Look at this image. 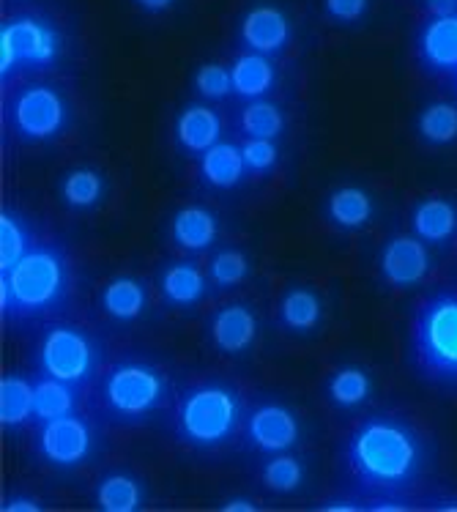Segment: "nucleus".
I'll return each mask as SVG.
<instances>
[{
    "label": "nucleus",
    "instance_id": "nucleus-1",
    "mask_svg": "<svg viewBox=\"0 0 457 512\" xmlns=\"http://www.w3.org/2000/svg\"><path fill=\"white\" fill-rule=\"evenodd\" d=\"M356 485L373 499L408 491L425 469V444L406 419L375 414L359 422L345 447Z\"/></svg>",
    "mask_w": 457,
    "mask_h": 512
},
{
    "label": "nucleus",
    "instance_id": "nucleus-2",
    "mask_svg": "<svg viewBox=\"0 0 457 512\" xmlns=\"http://www.w3.org/2000/svg\"><path fill=\"white\" fill-rule=\"evenodd\" d=\"M74 291V266L69 252L55 241L36 239L9 272L0 274L3 318L33 321L61 310Z\"/></svg>",
    "mask_w": 457,
    "mask_h": 512
},
{
    "label": "nucleus",
    "instance_id": "nucleus-3",
    "mask_svg": "<svg viewBox=\"0 0 457 512\" xmlns=\"http://www.w3.org/2000/svg\"><path fill=\"white\" fill-rule=\"evenodd\" d=\"M411 362L419 376L457 389V291H438L416 307L411 321Z\"/></svg>",
    "mask_w": 457,
    "mask_h": 512
},
{
    "label": "nucleus",
    "instance_id": "nucleus-4",
    "mask_svg": "<svg viewBox=\"0 0 457 512\" xmlns=\"http://www.w3.org/2000/svg\"><path fill=\"white\" fill-rule=\"evenodd\" d=\"M241 417L244 403L236 389L219 381H203L178 398L176 433L189 447L217 450L236 436Z\"/></svg>",
    "mask_w": 457,
    "mask_h": 512
},
{
    "label": "nucleus",
    "instance_id": "nucleus-5",
    "mask_svg": "<svg viewBox=\"0 0 457 512\" xmlns=\"http://www.w3.org/2000/svg\"><path fill=\"white\" fill-rule=\"evenodd\" d=\"M104 406L121 422H143L165 406L167 378L148 362H118L104 378Z\"/></svg>",
    "mask_w": 457,
    "mask_h": 512
},
{
    "label": "nucleus",
    "instance_id": "nucleus-6",
    "mask_svg": "<svg viewBox=\"0 0 457 512\" xmlns=\"http://www.w3.org/2000/svg\"><path fill=\"white\" fill-rule=\"evenodd\" d=\"M39 370L83 389L99 370V345L80 326H50L39 345Z\"/></svg>",
    "mask_w": 457,
    "mask_h": 512
},
{
    "label": "nucleus",
    "instance_id": "nucleus-7",
    "mask_svg": "<svg viewBox=\"0 0 457 512\" xmlns=\"http://www.w3.org/2000/svg\"><path fill=\"white\" fill-rule=\"evenodd\" d=\"M61 53V36L50 22L17 17L0 31V74L3 83L20 69H44Z\"/></svg>",
    "mask_w": 457,
    "mask_h": 512
},
{
    "label": "nucleus",
    "instance_id": "nucleus-8",
    "mask_svg": "<svg viewBox=\"0 0 457 512\" xmlns=\"http://www.w3.org/2000/svg\"><path fill=\"white\" fill-rule=\"evenodd\" d=\"M69 124V107L50 85L22 88L9 105V129L22 143H47Z\"/></svg>",
    "mask_w": 457,
    "mask_h": 512
},
{
    "label": "nucleus",
    "instance_id": "nucleus-9",
    "mask_svg": "<svg viewBox=\"0 0 457 512\" xmlns=\"http://www.w3.org/2000/svg\"><path fill=\"white\" fill-rule=\"evenodd\" d=\"M36 450L50 466L74 469L94 452V430L88 425V419L77 417V414L50 419V422H42Z\"/></svg>",
    "mask_w": 457,
    "mask_h": 512
},
{
    "label": "nucleus",
    "instance_id": "nucleus-10",
    "mask_svg": "<svg viewBox=\"0 0 457 512\" xmlns=\"http://www.w3.org/2000/svg\"><path fill=\"white\" fill-rule=\"evenodd\" d=\"M433 269L427 244L416 236H392L378 252V272L392 288H414L425 283Z\"/></svg>",
    "mask_w": 457,
    "mask_h": 512
},
{
    "label": "nucleus",
    "instance_id": "nucleus-11",
    "mask_svg": "<svg viewBox=\"0 0 457 512\" xmlns=\"http://www.w3.org/2000/svg\"><path fill=\"white\" fill-rule=\"evenodd\" d=\"M302 436L299 417L280 403H263L247 419V444L263 455H280L296 447Z\"/></svg>",
    "mask_w": 457,
    "mask_h": 512
},
{
    "label": "nucleus",
    "instance_id": "nucleus-12",
    "mask_svg": "<svg viewBox=\"0 0 457 512\" xmlns=\"http://www.w3.org/2000/svg\"><path fill=\"white\" fill-rule=\"evenodd\" d=\"M416 53L427 72L457 74V14L455 17H433L419 31Z\"/></svg>",
    "mask_w": 457,
    "mask_h": 512
},
{
    "label": "nucleus",
    "instance_id": "nucleus-13",
    "mask_svg": "<svg viewBox=\"0 0 457 512\" xmlns=\"http://www.w3.org/2000/svg\"><path fill=\"white\" fill-rule=\"evenodd\" d=\"M208 335L219 354H244L258 337V318L252 313L250 304H228L214 313Z\"/></svg>",
    "mask_w": 457,
    "mask_h": 512
},
{
    "label": "nucleus",
    "instance_id": "nucleus-14",
    "mask_svg": "<svg viewBox=\"0 0 457 512\" xmlns=\"http://www.w3.org/2000/svg\"><path fill=\"white\" fill-rule=\"evenodd\" d=\"M241 39L252 53L274 55L291 39V25L277 6H255L241 20Z\"/></svg>",
    "mask_w": 457,
    "mask_h": 512
},
{
    "label": "nucleus",
    "instance_id": "nucleus-15",
    "mask_svg": "<svg viewBox=\"0 0 457 512\" xmlns=\"http://www.w3.org/2000/svg\"><path fill=\"white\" fill-rule=\"evenodd\" d=\"M219 135H222V118L211 107L192 105L178 115L176 140L189 154H206L208 148L217 146Z\"/></svg>",
    "mask_w": 457,
    "mask_h": 512
},
{
    "label": "nucleus",
    "instance_id": "nucleus-16",
    "mask_svg": "<svg viewBox=\"0 0 457 512\" xmlns=\"http://www.w3.org/2000/svg\"><path fill=\"white\" fill-rule=\"evenodd\" d=\"M411 230L425 244H447L457 230V209L447 198H427L416 203L411 214Z\"/></svg>",
    "mask_w": 457,
    "mask_h": 512
},
{
    "label": "nucleus",
    "instance_id": "nucleus-17",
    "mask_svg": "<svg viewBox=\"0 0 457 512\" xmlns=\"http://www.w3.org/2000/svg\"><path fill=\"white\" fill-rule=\"evenodd\" d=\"M170 236H173V241H176L181 250L203 252L217 241L219 222L203 206H184V209L173 214Z\"/></svg>",
    "mask_w": 457,
    "mask_h": 512
},
{
    "label": "nucleus",
    "instance_id": "nucleus-18",
    "mask_svg": "<svg viewBox=\"0 0 457 512\" xmlns=\"http://www.w3.org/2000/svg\"><path fill=\"white\" fill-rule=\"evenodd\" d=\"M247 173H250V170H247L241 146H233V143H222V140H219L217 146H211L206 154H200V178L206 181L208 187H239Z\"/></svg>",
    "mask_w": 457,
    "mask_h": 512
},
{
    "label": "nucleus",
    "instance_id": "nucleus-19",
    "mask_svg": "<svg viewBox=\"0 0 457 512\" xmlns=\"http://www.w3.org/2000/svg\"><path fill=\"white\" fill-rule=\"evenodd\" d=\"M373 198L362 187H340L334 189L326 200V217L337 230L354 233L370 225L373 220Z\"/></svg>",
    "mask_w": 457,
    "mask_h": 512
},
{
    "label": "nucleus",
    "instance_id": "nucleus-20",
    "mask_svg": "<svg viewBox=\"0 0 457 512\" xmlns=\"http://www.w3.org/2000/svg\"><path fill=\"white\" fill-rule=\"evenodd\" d=\"M146 302V283L137 280V277H115V280L104 285L102 291L104 313L110 315L113 321H121V324L137 321L146 310Z\"/></svg>",
    "mask_w": 457,
    "mask_h": 512
},
{
    "label": "nucleus",
    "instance_id": "nucleus-21",
    "mask_svg": "<svg viewBox=\"0 0 457 512\" xmlns=\"http://www.w3.org/2000/svg\"><path fill=\"white\" fill-rule=\"evenodd\" d=\"M162 299L173 307H192L198 304L208 291L206 274L200 272L195 263H173L159 277Z\"/></svg>",
    "mask_w": 457,
    "mask_h": 512
},
{
    "label": "nucleus",
    "instance_id": "nucleus-22",
    "mask_svg": "<svg viewBox=\"0 0 457 512\" xmlns=\"http://www.w3.org/2000/svg\"><path fill=\"white\" fill-rule=\"evenodd\" d=\"M77 406V389L72 384H63L58 378L42 376L33 384V419L42 425L50 419H61L74 414Z\"/></svg>",
    "mask_w": 457,
    "mask_h": 512
},
{
    "label": "nucleus",
    "instance_id": "nucleus-23",
    "mask_svg": "<svg viewBox=\"0 0 457 512\" xmlns=\"http://www.w3.org/2000/svg\"><path fill=\"white\" fill-rule=\"evenodd\" d=\"M230 77H233V94H239L241 99H260L274 85V66L269 55L247 53L236 58Z\"/></svg>",
    "mask_w": 457,
    "mask_h": 512
},
{
    "label": "nucleus",
    "instance_id": "nucleus-24",
    "mask_svg": "<svg viewBox=\"0 0 457 512\" xmlns=\"http://www.w3.org/2000/svg\"><path fill=\"white\" fill-rule=\"evenodd\" d=\"M96 507L104 512H135L143 507V485L132 474L113 471L96 485Z\"/></svg>",
    "mask_w": 457,
    "mask_h": 512
},
{
    "label": "nucleus",
    "instance_id": "nucleus-25",
    "mask_svg": "<svg viewBox=\"0 0 457 512\" xmlns=\"http://www.w3.org/2000/svg\"><path fill=\"white\" fill-rule=\"evenodd\" d=\"M323 318V304L318 299V293L310 288H291V291L282 296L280 302V324L288 332L304 335L312 332L315 326L321 324Z\"/></svg>",
    "mask_w": 457,
    "mask_h": 512
},
{
    "label": "nucleus",
    "instance_id": "nucleus-26",
    "mask_svg": "<svg viewBox=\"0 0 457 512\" xmlns=\"http://www.w3.org/2000/svg\"><path fill=\"white\" fill-rule=\"evenodd\" d=\"M33 419V384L22 376H6L0 381V422L17 430Z\"/></svg>",
    "mask_w": 457,
    "mask_h": 512
},
{
    "label": "nucleus",
    "instance_id": "nucleus-27",
    "mask_svg": "<svg viewBox=\"0 0 457 512\" xmlns=\"http://www.w3.org/2000/svg\"><path fill=\"white\" fill-rule=\"evenodd\" d=\"M373 392V381L367 376V370L356 365L340 367L332 378H329V387H326V395L332 400L334 406L343 408V411H351V408H359L364 400L370 398Z\"/></svg>",
    "mask_w": 457,
    "mask_h": 512
},
{
    "label": "nucleus",
    "instance_id": "nucleus-28",
    "mask_svg": "<svg viewBox=\"0 0 457 512\" xmlns=\"http://www.w3.org/2000/svg\"><path fill=\"white\" fill-rule=\"evenodd\" d=\"M416 132L422 143L433 148L449 146L457 140V107L449 102H433L416 118Z\"/></svg>",
    "mask_w": 457,
    "mask_h": 512
},
{
    "label": "nucleus",
    "instance_id": "nucleus-29",
    "mask_svg": "<svg viewBox=\"0 0 457 512\" xmlns=\"http://www.w3.org/2000/svg\"><path fill=\"white\" fill-rule=\"evenodd\" d=\"M104 195V178L94 168L69 170L61 181L63 203L74 211L94 209Z\"/></svg>",
    "mask_w": 457,
    "mask_h": 512
},
{
    "label": "nucleus",
    "instance_id": "nucleus-30",
    "mask_svg": "<svg viewBox=\"0 0 457 512\" xmlns=\"http://www.w3.org/2000/svg\"><path fill=\"white\" fill-rule=\"evenodd\" d=\"M33 241L36 236L25 225V220L17 217L14 211H3V217H0V272H9L11 266L31 250Z\"/></svg>",
    "mask_w": 457,
    "mask_h": 512
},
{
    "label": "nucleus",
    "instance_id": "nucleus-31",
    "mask_svg": "<svg viewBox=\"0 0 457 512\" xmlns=\"http://www.w3.org/2000/svg\"><path fill=\"white\" fill-rule=\"evenodd\" d=\"M285 129V115L277 105L252 99V105L244 107L241 113V132L247 137H260V140H277Z\"/></svg>",
    "mask_w": 457,
    "mask_h": 512
},
{
    "label": "nucleus",
    "instance_id": "nucleus-32",
    "mask_svg": "<svg viewBox=\"0 0 457 512\" xmlns=\"http://www.w3.org/2000/svg\"><path fill=\"white\" fill-rule=\"evenodd\" d=\"M304 466L302 460L280 452L277 458H271L263 466V485L274 493H293L302 488Z\"/></svg>",
    "mask_w": 457,
    "mask_h": 512
},
{
    "label": "nucleus",
    "instance_id": "nucleus-33",
    "mask_svg": "<svg viewBox=\"0 0 457 512\" xmlns=\"http://www.w3.org/2000/svg\"><path fill=\"white\" fill-rule=\"evenodd\" d=\"M247 274H250V258L241 250H233V247L217 252L211 266H208V280L217 288H222V291L244 283Z\"/></svg>",
    "mask_w": 457,
    "mask_h": 512
},
{
    "label": "nucleus",
    "instance_id": "nucleus-34",
    "mask_svg": "<svg viewBox=\"0 0 457 512\" xmlns=\"http://www.w3.org/2000/svg\"><path fill=\"white\" fill-rule=\"evenodd\" d=\"M241 154H244V162H247V170H250L252 176H263V173L277 168V162H280L277 143L274 140H260V137H250L241 146Z\"/></svg>",
    "mask_w": 457,
    "mask_h": 512
},
{
    "label": "nucleus",
    "instance_id": "nucleus-35",
    "mask_svg": "<svg viewBox=\"0 0 457 512\" xmlns=\"http://www.w3.org/2000/svg\"><path fill=\"white\" fill-rule=\"evenodd\" d=\"M195 88H198L200 96L206 99H225V96L233 94V77L225 66L219 63H206L200 66L198 74H195Z\"/></svg>",
    "mask_w": 457,
    "mask_h": 512
},
{
    "label": "nucleus",
    "instance_id": "nucleus-36",
    "mask_svg": "<svg viewBox=\"0 0 457 512\" xmlns=\"http://www.w3.org/2000/svg\"><path fill=\"white\" fill-rule=\"evenodd\" d=\"M370 0H323V9L334 22H356L362 20Z\"/></svg>",
    "mask_w": 457,
    "mask_h": 512
},
{
    "label": "nucleus",
    "instance_id": "nucleus-37",
    "mask_svg": "<svg viewBox=\"0 0 457 512\" xmlns=\"http://www.w3.org/2000/svg\"><path fill=\"white\" fill-rule=\"evenodd\" d=\"M3 510L6 512H39L42 510V502L33 499V496H25V493H11L3 499Z\"/></svg>",
    "mask_w": 457,
    "mask_h": 512
},
{
    "label": "nucleus",
    "instance_id": "nucleus-38",
    "mask_svg": "<svg viewBox=\"0 0 457 512\" xmlns=\"http://www.w3.org/2000/svg\"><path fill=\"white\" fill-rule=\"evenodd\" d=\"M427 14L430 17H455L457 0H427Z\"/></svg>",
    "mask_w": 457,
    "mask_h": 512
},
{
    "label": "nucleus",
    "instance_id": "nucleus-39",
    "mask_svg": "<svg viewBox=\"0 0 457 512\" xmlns=\"http://www.w3.org/2000/svg\"><path fill=\"white\" fill-rule=\"evenodd\" d=\"M222 510L225 512H255L258 507H255V502H252V499H247V496H230V499H225V502H222Z\"/></svg>",
    "mask_w": 457,
    "mask_h": 512
},
{
    "label": "nucleus",
    "instance_id": "nucleus-40",
    "mask_svg": "<svg viewBox=\"0 0 457 512\" xmlns=\"http://www.w3.org/2000/svg\"><path fill=\"white\" fill-rule=\"evenodd\" d=\"M137 6L143 11H148V14H159V11H167L176 0H135Z\"/></svg>",
    "mask_w": 457,
    "mask_h": 512
},
{
    "label": "nucleus",
    "instance_id": "nucleus-41",
    "mask_svg": "<svg viewBox=\"0 0 457 512\" xmlns=\"http://www.w3.org/2000/svg\"><path fill=\"white\" fill-rule=\"evenodd\" d=\"M321 510L326 512H356L362 510L356 502H348V499H337V502H326L321 504Z\"/></svg>",
    "mask_w": 457,
    "mask_h": 512
},
{
    "label": "nucleus",
    "instance_id": "nucleus-42",
    "mask_svg": "<svg viewBox=\"0 0 457 512\" xmlns=\"http://www.w3.org/2000/svg\"><path fill=\"white\" fill-rule=\"evenodd\" d=\"M438 510H455L457 512V499H441Z\"/></svg>",
    "mask_w": 457,
    "mask_h": 512
},
{
    "label": "nucleus",
    "instance_id": "nucleus-43",
    "mask_svg": "<svg viewBox=\"0 0 457 512\" xmlns=\"http://www.w3.org/2000/svg\"><path fill=\"white\" fill-rule=\"evenodd\" d=\"M455 88H457V74H455Z\"/></svg>",
    "mask_w": 457,
    "mask_h": 512
}]
</instances>
